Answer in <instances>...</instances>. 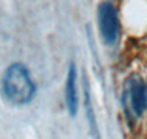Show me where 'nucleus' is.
I'll return each mask as SVG.
<instances>
[{"mask_svg": "<svg viewBox=\"0 0 147 139\" xmlns=\"http://www.w3.org/2000/svg\"><path fill=\"white\" fill-rule=\"evenodd\" d=\"M3 92L6 98L13 104H27L35 94V85L30 76L28 69L13 63L7 67L3 76Z\"/></svg>", "mask_w": 147, "mask_h": 139, "instance_id": "obj_1", "label": "nucleus"}, {"mask_svg": "<svg viewBox=\"0 0 147 139\" xmlns=\"http://www.w3.org/2000/svg\"><path fill=\"white\" fill-rule=\"evenodd\" d=\"M122 103L128 116L137 119L144 114L147 108V85L138 75H132L127 79L124 85Z\"/></svg>", "mask_w": 147, "mask_h": 139, "instance_id": "obj_2", "label": "nucleus"}, {"mask_svg": "<svg viewBox=\"0 0 147 139\" xmlns=\"http://www.w3.org/2000/svg\"><path fill=\"white\" fill-rule=\"evenodd\" d=\"M97 18H99V28L105 43L113 45L119 38V21L115 6L109 2L100 3Z\"/></svg>", "mask_w": 147, "mask_h": 139, "instance_id": "obj_3", "label": "nucleus"}, {"mask_svg": "<svg viewBox=\"0 0 147 139\" xmlns=\"http://www.w3.org/2000/svg\"><path fill=\"white\" fill-rule=\"evenodd\" d=\"M65 97H66V107L69 114L75 116L78 110V94H77V70L74 63L69 65L66 86H65Z\"/></svg>", "mask_w": 147, "mask_h": 139, "instance_id": "obj_4", "label": "nucleus"}]
</instances>
